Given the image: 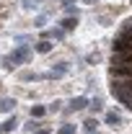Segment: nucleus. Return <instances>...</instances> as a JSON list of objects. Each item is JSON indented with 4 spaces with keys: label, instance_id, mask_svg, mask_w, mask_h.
Returning <instances> with one entry per match:
<instances>
[{
    "label": "nucleus",
    "instance_id": "obj_1",
    "mask_svg": "<svg viewBox=\"0 0 132 134\" xmlns=\"http://www.w3.org/2000/svg\"><path fill=\"white\" fill-rule=\"evenodd\" d=\"M109 83L116 100H122L132 111V18L119 29L111 47Z\"/></svg>",
    "mask_w": 132,
    "mask_h": 134
}]
</instances>
